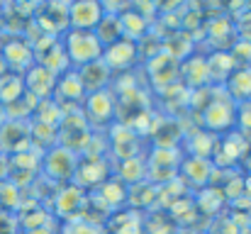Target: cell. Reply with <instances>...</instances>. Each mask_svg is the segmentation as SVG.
Instances as JSON below:
<instances>
[{"label":"cell","mask_w":251,"mask_h":234,"mask_svg":"<svg viewBox=\"0 0 251 234\" xmlns=\"http://www.w3.org/2000/svg\"><path fill=\"white\" fill-rule=\"evenodd\" d=\"M61 47L66 52V59H69L71 69H76V71L100 61L102 49H105L100 44V39L95 37V32H85V29H66L64 39H61Z\"/></svg>","instance_id":"1"},{"label":"cell","mask_w":251,"mask_h":234,"mask_svg":"<svg viewBox=\"0 0 251 234\" xmlns=\"http://www.w3.org/2000/svg\"><path fill=\"white\" fill-rule=\"evenodd\" d=\"M85 122L88 127H107L115 117V95L107 90L85 95Z\"/></svg>","instance_id":"2"},{"label":"cell","mask_w":251,"mask_h":234,"mask_svg":"<svg viewBox=\"0 0 251 234\" xmlns=\"http://www.w3.org/2000/svg\"><path fill=\"white\" fill-rule=\"evenodd\" d=\"M102 17H105V5L98 0H78L69 5V29L93 32Z\"/></svg>","instance_id":"3"},{"label":"cell","mask_w":251,"mask_h":234,"mask_svg":"<svg viewBox=\"0 0 251 234\" xmlns=\"http://www.w3.org/2000/svg\"><path fill=\"white\" fill-rule=\"evenodd\" d=\"M202 122L210 132H222L229 130L232 125H237V110H234V100L229 95L220 98V100H210L207 107L202 110Z\"/></svg>","instance_id":"4"},{"label":"cell","mask_w":251,"mask_h":234,"mask_svg":"<svg viewBox=\"0 0 251 234\" xmlns=\"http://www.w3.org/2000/svg\"><path fill=\"white\" fill-rule=\"evenodd\" d=\"M137 44L134 42H129V39H120V42H115V44H110V47H105L102 49V64L110 69V74L112 71H127L134 61H137Z\"/></svg>","instance_id":"5"},{"label":"cell","mask_w":251,"mask_h":234,"mask_svg":"<svg viewBox=\"0 0 251 234\" xmlns=\"http://www.w3.org/2000/svg\"><path fill=\"white\" fill-rule=\"evenodd\" d=\"M44 171L49 178L66 181L76 173V154L69 152L66 147H56L44 156Z\"/></svg>","instance_id":"6"},{"label":"cell","mask_w":251,"mask_h":234,"mask_svg":"<svg viewBox=\"0 0 251 234\" xmlns=\"http://www.w3.org/2000/svg\"><path fill=\"white\" fill-rule=\"evenodd\" d=\"M54 93H56V98H54L56 103H59V100H74V103L83 100L85 88H83V83H81V78H78V71H76V69H69L64 76L56 78Z\"/></svg>","instance_id":"7"},{"label":"cell","mask_w":251,"mask_h":234,"mask_svg":"<svg viewBox=\"0 0 251 234\" xmlns=\"http://www.w3.org/2000/svg\"><path fill=\"white\" fill-rule=\"evenodd\" d=\"M2 61H5V66H10V69L29 71L32 64H34V49H32L27 42L15 39L12 44H7V49H5V54H2Z\"/></svg>","instance_id":"8"},{"label":"cell","mask_w":251,"mask_h":234,"mask_svg":"<svg viewBox=\"0 0 251 234\" xmlns=\"http://www.w3.org/2000/svg\"><path fill=\"white\" fill-rule=\"evenodd\" d=\"M25 95V83L20 76H12V74H5L0 78V107H7L12 105L15 100H20Z\"/></svg>","instance_id":"9"},{"label":"cell","mask_w":251,"mask_h":234,"mask_svg":"<svg viewBox=\"0 0 251 234\" xmlns=\"http://www.w3.org/2000/svg\"><path fill=\"white\" fill-rule=\"evenodd\" d=\"M210 171H212V166H210L207 158H195V156H190V158L183 163L185 178L190 176V181H193L195 185H205V183L210 181Z\"/></svg>","instance_id":"10"},{"label":"cell","mask_w":251,"mask_h":234,"mask_svg":"<svg viewBox=\"0 0 251 234\" xmlns=\"http://www.w3.org/2000/svg\"><path fill=\"white\" fill-rule=\"evenodd\" d=\"M64 234H102L95 225H90V222H81V220H74V222H69L66 227H64Z\"/></svg>","instance_id":"11"},{"label":"cell","mask_w":251,"mask_h":234,"mask_svg":"<svg viewBox=\"0 0 251 234\" xmlns=\"http://www.w3.org/2000/svg\"><path fill=\"white\" fill-rule=\"evenodd\" d=\"M5 71H7V66H5V61H2V56H0V78L5 76Z\"/></svg>","instance_id":"12"}]
</instances>
